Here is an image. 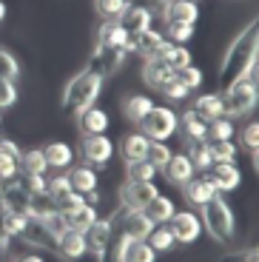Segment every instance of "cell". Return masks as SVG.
Listing matches in <instances>:
<instances>
[{"label":"cell","mask_w":259,"mask_h":262,"mask_svg":"<svg viewBox=\"0 0 259 262\" xmlns=\"http://www.w3.org/2000/svg\"><path fill=\"white\" fill-rule=\"evenodd\" d=\"M256 49H259V23L251 20L236 37L231 40V46L225 49L220 63V85L228 89L231 83L242 80L253 63H256Z\"/></svg>","instance_id":"6da1fadb"},{"label":"cell","mask_w":259,"mask_h":262,"mask_svg":"<svg viewBox=\"0 0 259 262\" xmlns=\"http://www.w3.org/2000/svg\"><path fill=\"white\" fill-rule=\"evenodd\" d=\"M103 92V77H97L94 72L83 69L80 74H74L63 89V112L69 114H80L85 108L94 105V100Z\"/></svg>","instance_id":"7a4b0ae2"},{"label":"cell","mask_w":259,"mask_h":262,"mask_svg":"<svg viewBox=\"0 0 259 262\" xmlns=\"http://www.w3.org/2000/svg\"><path fill=\"white\" fill-rule=\"evenodd\" d=\"M200 223H202V228H208V234L214 236L220 245L233 243V236H236V220H233V211L220 194L202 205Z\"/></svg>","instance_id":"3957f363"},{"label":"cell","mask_w":259,"mask_h":262,"mask_svg":"<svg viewBox=\"0 0 259 262\" xmlns=\"http://www.w3.org/2000/svg\"><path fill=\"white\" fill-rule=\"evenodd\" d=\"M222 114L225 117H240V114H248L256 105V83L248 77L231 83L228 89H222Z\"/></svg>","instance_id":"277c9868"},{"label":"cell","mask_w":259,"mask_h":262,"mask_svg":"<svg viewBox=\"0 0 259 262\" xmlns=\"http://www.w3.org/2000/svg\"><path fill=\"white\" fill-rule=\"evenodd\" d=\"M140 134L151 140V143H165L168 137H174V131L180 128L177 125V114L165 105H151V112L140 120Z\"/></svg>","instance_id":"5b68a950"},{"label":"cell","mask_w":259,"mask_h":262,"mask_svg":"<svg viewBox=\"0 0 259 262\" xmlns=\"http://www.w3.org/2000/svg\"><path fill=\"white\" fill-rule=\"evenodd\" d=\"M77 151L89 165H109V160L114 157V143L105 134H85L80 137Z\"/></svg>","instance_id":"8992f818"},{"label":"cell","mask_w":259,"mask_h":262,"mask_svg":"<svg viewBox=\"0 0 259 262\" xmlns=\"http://www.w3.org/2000/svg\"><path fill=\"white\" fill-rule=\"evenodd\" d=\"M125 60V49H114V46H97L94 43V52H91L89 57V72H94L97 77H109V74H114L120 66H123Z\"/></svg>","instance_id":"52a82bcc"},{"label":"cell","mask_w":259,"mask_h":262,"mask_svg":"<svg viewBox=\"0 0 259 262\" xmlns=\"http://www.w3.org/2000/svg\"><path fill=\"white\" fill-rule=\"evenodd\" d=\"M168 231L174 234V239L180 245H191L200 239L202 234V223H200V216L194 214V211H174L168 220Z\"/></svg>","instance_id":"ba28073f"},{"label":"cell","mask_w":259,"mask_h":262,"mask_svg":"<svg viewBox=\"0 0 259 262\" xmlns=\"http://www.w3.org/2000/svg\"><path fill=\"white\" fill-rule=\"evenodd\" d=\"M157 194H160V188L154 183H134V180H128L120 188V200H123L125 211H143Z\"/></svg>","instance_id":"9c48e42d"},{"label":"cell","mask_w":259,"mask_h":262,"mask_svg":"<svg viewBox=\"0 0 259 262\" xmlns=\"http://www.w3.org/2000/svg\"><path fill=\"white\" fill-rule=\"evenodd\" d=\"M151 20H154V14H151V9L145 6V3H128L125 12L117 17V23L123 26V32L128 34V37H137L140 32L151 29Z\"/></svg>","instance_id":"30bf717a"},{"label":"cell","mask_w":259,"mask_h":262,"mask_svg":"<svg viewBox=\"0 0 259 262\" xmlns=\"http://www.w3.org/2000/svg\"><path fill=\"white\" fill-rule=\"evenodd\" d=\"M20 243L32 245V248H46V251H52V254H57V236L46 228L40 220H34V216L26 220V228H23V234H20Z\"/></svg>","instance_id":"8fae6325"},{"label":"cell","mask_w":259,"mask_h":262,"mask_svg":"<svg viewBox=\"0 0 259 262\" xmlns=\"http://www.w3.org/2000/svg\"><path fill=\"white\" fill-rule=\"evenodd\" d=\"M109 243H111V220H94L85 231V248L97 256V262L105 259V251H109Z\"/></svg>","instance_id":"7c38bea8"},{"label":"cell","mask_w":259,"mask_h":262,"mask_svg":"<svg viewBox=\"0 0 259 262\" xmlns=\"http://www.w3.org/2000/svg\"><path fill=\"white\" fill-rule=\"evenodd\" d=\"M154 259H157V251L145 239H131V236L120 239L117 262H154Z\"/></svg>","instance_id":"4fadbf2b"},{"label":"cell","mask_w":259,"mask_h":262,"mask_svg":"<svg viewBox=\"0 0 259 262\" xmlns=\"http://www.w3.org/2000/svg\"><path fill=\"white\" fill-rule=\"evenodd\" d=\"M197 17H200V9H197L194 0H168L165 9H162V20L165 23H188V26H197Z\"/></svg>","instance_id":"5bb4252c"},{"label":"cell","mask_w":259,"mask_h":262,"mask_svg":"<svg viewBox=\"0 0 259 262\" xmlns=\"http://www.w3.org/2000/svg\"><path fill=\"white\" fill-rule=\"evenodd\" d=\"M182 194H185V203L188 205L202 208V205H205L208 200H214L220 191L214 188V183H211L208 177H191L185 185H182Z\"/></svg>","instance_id":"9a60e30c"},{"label":"cell","mask_w":259,"mask_h":262,"mask_svg":"<svg viewBox=\"0 0 259 262\" xmlns=\"http://www.w3.org/2000/svg\"><path fill=\"white\" fill-rule=\"evenodd\" d=\"M83 254H89L85 234L83 231H74V228H66L57 236V256H63V259H80Z\"/></svg>","instance_id":"2e32d148"},{"label":"cell","mask_w":259,"mask_h":262,"mask_svg":"<svg viewBox=\"0 0 259 262\" xmlns=\"http://www.w3.org/2000/svg\"><path fill=\"white\" fill-rule=\"evenodd\" d=\"M151 57L160 60V63H165L168 69H174V72H180V69L191 66V52H188L185 46H174V43H168V40H165V43H162Z\"/></svg>","instance_id":"e0dca14e"},{"label":"cell","mask_w":259,"mask_h":262,"mask_svg":"<svg viewBox=\"0 0 259 262\" xmlns=\"http://www.w3.org/2000/svg\"><path fill=\"white\" fill-rule=\"evenodd\" d=\"M208 180L214 183V188L220 194L222 191H236L242 183V171L236 168V163H220V165H214V174Z\"/></svg>","instance_id":"ac0fdd59"},{"label":"cell","mask_w":259,"mask_h":262,"mask_svg":"<svg viewBox=\"0 0 259 262\" xmlns=\"http://www.w3.org/2000/svg\"><path fill=\"white\" fill-rule=\"evenodd\" d=\"M97 46H114V49H125V54L131 52L128 49V34L123 32V26L117 20H105L103 26L97 29V37H94Z\"/></svg>","instance_id":"d6986e66"},{"label":"cell","mask_w":259,"mask_h":262,"mask_svg":"<svg viewBox=\"0 0 259 262\" xmlns=\"http://www.w3.org/2000/svg\"><path fill=\"white\" fill-rule=\"evenodd\" d=\"M77 125H80V137H85V134H105V128H109V114L103 112V108H85V112L77 114Z\"/></svg>","instance_id":"ffe728a7"},{"label":"cell","mask_w":259,"mask_h":262,"mask_svg":"<svg viewBox=\"0 0 259 262\" xmlns=\"http://www.w3.org/2000/svg\"><path fill=\"white\" fill-rule=\"evenodd\" d=\"M165 180L168 183H174V185H185L188 180L194 177L197 171H194V165H191V160L185 157V154H171V160L165 163Z\"/></svg>","instance_id":"44dd1931"},{"label":"cell","mask_w":259,"mask_h":262,"mask_svg":"<svg viewBox=\"0 0 259 262\" xmlns=\"http://www.w3.org/2000/svg\"><path fill=\"white\" fill-rule=\"evenodd\" d=\"M148 143L151 140L145 137V134H125V137L120 140V154H123L125 165L137 163V160H145V154H148Z\"/></svg>","instance_id":"7402d4cb"},{"label":"cell","mask_w":259,"mask_h":262,"mask_svg":"<svg viewBox=\"0 0 259 262\" xmlns=\"http://www.w3.org/2000/svg\"><path fill=\"white\" fill-rule=\"evenodd\" d=\"M143 80L151 85V89H157V92H160L165 83H171V80H174V69H168L165 63H160V60H154V57H145Z\"/></svg>","instance_id":"603a6c76"},{"label":"cell","mask_w":259,"mask_h":262,"mask_svg":"<svg viewBox=\"0 0 259 262\" xmlns=\"http://www.w3.org/2000/svg\"><path fill=\"white\" fill-rule=\"evenodd\" d=\"M177 125H182L188 143H208V123L202 117H197L194 108H188L182 117H177Z\"/></svg>","instance_id":"cb8c5ba5"},{"label":"cell","mask_w":259,"mask_h":262,"mask_svg":"<svg viewBox=\"0 0 259 262\" xmlns=\"http://www.w3.org/2000/svg\"><path fill=\"white\" fill-rule=\"evenodd\" d=\"M154 231V223L143 211H128L123 220V236H131V239H148V234Z\"/></svg>","instance_id":"d4e9b609"},{"label":"cell","mask_w":259,"mask_h":262,"mask_svg":"<svg viewBox=\"0 0 259 262\" xmlns=\"http://www.w3.org/2000/svg\"><path fill=\"white\" fill-rule=\"evenodd\" d=\"M20 154H23V151H20L12 140L0 137V180L14 177L20 171Z\"/></svg>","instance_id":"484cf974"},{"label":"cell","mask_w":259,"mask_h":262,"mask_svg":"<svg viewBox=\"0 0 259 262\" xmlns=\"http://www.w3.org/2000/svg\"><path fill=\"white\" fill-rule=\"evenodd\" d=\"M66 177L72 183V191H80V194L97 191V171H94V165H74Z\"/></svg>","instance_id":"4316f807"},{"label":"cell","mask_w":259,"mask_h":262,"mask_svg":"<svg viewBox=\"0 0 259 262\" xmlns=\"http://www.w3.org/2000/svg\"><path fill=\"white\" fill-rule=\"evenodd\" d=\"M162 43H165V37H162L160 32H154V29H145V32H140L137 37H128V49L137 54H143V57H151Z\"/></svg>","instance_id":"83f0119b"},{"label":"cell","mask_w":259,"mask_h":262,"mask_svg":"<svg viewBox=\"0 0 259 262\" xmlns=\"http://www.w3.org/2000/svg\"><path fill=\"white\" fill-rule=\"evenodd\" d=\"M63 214V223L66 228H74V231H89V225L97 220V211H94V205H80V208H72V211H60Z\"/></svg>","instance_id":"f1b7e54d"},{"label":"cell","mask_w":259,"mask_h":262,"mask_svg":"<svg viewBox=\"0 0 259 262\" xmlns=\"http://www.w3.org/2000/svg\"><path fill=\"white\" fill-rule=\"evenodd\" d=\"M43 157H46V165H49V168H69V165H72V160H74V148L72 145H66V143H49L43 148Z\"/></svg>","instance_id":"f546056e"},{"label":"cell","mask_w":259,"mask_h":262,"mask_svg":"<svg viewBox=\"0 0 259 262\" xmlns=\"http://www.w3.org/2000/svg\"><path fill=\"white\" fill-rule=\"evenodd\" d=\"M194 114L202 117L205 123H211V120H217V117H225V114H222V97L220 94H200L197 103H194Z\"/></svg>","instance_id":"4dcf8cb0"},{"label":"cell","mask_w":259,"mask_h":262,"mask_svg":"<svg viewBox=\"0 0 259 262\" xmlns=\"http://www.w3.org/2000/svg\"><path fill=\"white\" fill-rule=\"evenodd\" d=\"M208 151H211V163L220 165V163H236V154H240V145L233 140H208Z\"/></svg>","instance_id":"1f68e13d"},{"label":"cell","mask_w":259,"mask_h":262,"mask_svg":"<svg viewBox=\"0 0 259 262\" xmlns=\"http://www.w3.org/2000/svg\"><path fill=\"white\" fill-rule=\"evenodd\" d=\"M143 214L148 216L151 223H168L171 220V214H174V203H171L168 196H162V194H157L154 200H151L148 205H145L143 208Z\"/></svg>","instance_id":"d6a6232c"},{"label":"cell","mask_w":259,"mask_h":262,"mask_svg":"<svg viewBox=\"0 0 259 262\" xmlns=\"http://www.w3.org/2000/svg\"><path fill=\"white\" fill-rule=\"evenodd\" d=\"M20 171H23V174H34V177H43L46 171H49L46 157H43V148L23 151V154H20Z\"/></svg>","instance_id":"836d02e7"},{"label":"cell","mask_w":259,"mask_h":262,"mask_svg":"<svg viewBox=\"0 0 259 262\" xmlns=\"http://www.w3.org/2000/svg\"><path fill=\"white\" fill-rule=\"evenodd\" d=\"M151 105H154L151 97H145V94H131V97L123 103V114L131 120V123H140V120L151 112Z\"/></svg>","instance_id":"e575fe53"},{"label":"cell","mask_w":259,"mask_h":262,"mask_svg":"<svg viewBox=\"0 0 259 262\" xmlns=\"http://www.w3.org/2000/svg\"><path fill=\"white\" fill-rule=\"evenodd\" d=\"M188 160L194 165V171H208L211 168V151H208V143H188Z\"/></svg>","instance_id":"d590c367"},{"label":"cell","mask_w":259,"mask_h":262,"mask_svg":"<svg viewBox=\"0 0 259 262\" xmlns=\"http://www.w3.org/2000/svg\"><path fill=\"white\" fill-rule=\"evenodd\" d=\"M125 168H128V180H134V183H154L157 171H160V168H154L148 160H137V163H128Z\"/></svg>","instance_id":"8d00e7d4"},{"label":"cell","mask_w":259,"mask_h":262,"mask_svg":"<svg viewBox=\"0 0 259 262\" xmlns=\"http://www.w3.org/2000/svg\"><path fill=\"white\" fill-rule=\"evenodd\" d=\"M233 123L228 117H217V120H211V123H208V140H217V143H220V140H233Z\"/></svg>","instance_id":"74e56055"},{"label":"cell","mask_w":259,"mask_h":262,"mask_svg":"<svg viewBox=\"0 0 259 262\" xmlns=\"http://www.w3.org/2000/svg\"><path fill=\"white\" fill-rule=\"evenodd\" d=\"M125 6H128V0H94V9L103 20H117L125 12Z\"/></svg>","instance_id":"f35d334b"},{"label":"cell","mask_w":259,"mask_h":262,"mask_svg":"<svg viewBox=\"0 0 259 262\" xmlns=\"http://www.w3.org/2000/svg\"><path fill=\"white\" fill-rule=\"evenodd\" d=\"M162 37L168 40V43H174V46H182V43H188V40L194 37V26H188V23H168Z\"/></svg>","instance_id":"ab89813d"},{"label":"cell","mask_w":259,"mask_h":262,"mask_svg":"<svg viewBox=\"0 0 259 262\" xmlns=\"http://www.w3.org/2000/svg\"><path fill=\"white\" fill-rule=\"evenodd\" d=\"M145 243H148L151 248L160 254V251H171V248H174L177 239H174V234H171L168 228H154V231L148 234V239H145Z\"/></svg>","instance_id":"60d3db41"},{"label":"cell","mask_w":259,"mask_h":262,"mask_svg":"<svg viewBox=\"0 0 259 262\" xmlns=\"http://www.w3.org/2000/svg\"><path fill=\"white\" fill-rule=\"evenodd\" d=\"M171 154H174V151H171L165 143H148V154H145V160H148L154 168H165V163L171 160Z\"/></svg>","instance_id":"b9f144b4"},{"label":"cell","mask_w":259,"mask_h":262,"mask_svg":"<svg viewBox=\"0 0 259 262\" xmlns=\"http://www.w3.org/2000/svg\"><path fill=\"white\" fill-rule=\"evenodd\" d=\"M240 137H242V148H245L248 154L253 157V163H256V151H259V125L251 120V123H248L245 128H242Z\"/></svg>","instance_id":"7bdbcfd3"},{"label":"cell","mask_w":259,"mask_h":262,"mask_svg":"<svg viewBox=\"0 0 259 262\" xmlns=\"http://www.w3.org/2000/svg\"><path fill=\"white\" fill-rule=\"evenodd\" d=\"M20 74V63L12 52L0 49V80H17Z\"/></svg>","instance_id":"ee69618b"},{"label":"cell","mask_w":259,"mask_h":262,"mask_svg":"<svg viewBox=\"0 0 259 262\" xmlns=\"http://www.w3.org/2000/svg\"><path fill=\"white\" fill-rule=\"evenodd\" d=\"M174 77L185 85L188 92H194V89H200V85H202V72L197 69V66H185V69L174 72Z\"/></svg>","instance_id":"f6af8a7d"},{"label":"cell","mask_w":259,"mask_h":262,"mask_svg":"<svg viewBox=\"0 0 259 262\" xmlns=\"http://www.w3.org/2000/svg\"><path fill=\"white\" fill-rule=\"evenodd\" d=\"M69 191H72V183H69V177H66V174L54 177L52 183H46V194L52 196L54 203H60V200H63L66 194H69Z\"/></svg>","instance_id":"bcb514c9"},{"label":"cell","mask_w":259,"mask_h":262,"mask_svg":"<svg viewBox=\"0 0 259 262\" xmlns=\"http://www.w3.org/2000/svg\"><path fill=\"white\" fill-rule=\"evenodd\" d=\"M14 103H17V85H14V80H0V112L12 108Z\"/></svg>","instance_id":"7dc6e473"},{"label":"cell","mask_w":259,"mask_h":262,"mask_svg":"<svg viewBox=\"0 0 259 262\" xmlns=\"http://www.w3.org/2000/svg\"><path fill=\"white\" fill-rule=\"evenodd\" d=\"M220 262H259V251L253 248H236V251H228Z\"/></svg>","instance_id":"c3c4849f"},{"label":"cell","mask_w":259,"mask_h":262,"mask_svg":"<svg viewBox=\"0 0 259 262\" xmlns=\"http://www.w3.org/2000/svg\"><path fill=\"white\" fill-rule=\"evenodd\" d=\"M160 92L165 94V97H168V100H185L188 94H191V92H188V89H185V85H182V83H180V80H177V77L171 80V83H165V85H162Z\"/></svg>","instance_id":"681fc988"},{"label":"cell","mask_w":259,"mask_h":262,"mask_svg":"<svg viewBox=\"0 0 259 262\" xmlns=\"http://www.w3.org/2000/svg\"><path fill=\"white\" fill-rule=\"evenodd\" d=\"M80 205H85V194H80V191H69V194L57 203V208L60 211H72V208H80Z\"/></svg>","instance_id":"f907efd6"},{"label":"cell","mask_w":259,"mask_h":262,"mask_svg":"<svg viewBox=\"0 0 259 262\" xmlns=\"http://www.w3.org/2000/svg\"><path fill=\"white\" fill-rule=\"evenodd\" d=\"M40 223H43L46 228L52 231L54 236H60V234L66 231V223H63V214H60V211H54V214H49L46 220H40Z\"/></svg>","instance_id":"816d5d0a"},{"label":"cell","mask_w":259,"mask_h":262,"mask_svg":"<svg viewBox=\"0 0 259 262\" xmlns=\"http://www.w3.org/2000/svg\"><path fill=\"white\" fill-rule=\"evenodd\" d=\"M14 262H43V256H40L37 251H29V254H20V256H14Z\"/></svg>","instance_id":"f5cc1de1"},{"label":"cell","mask_w":259,"mask_h":262,"mask_svg":"<svg viewBox=\"0 0 259 262\" xmlns=\"http://www.w3.org/2000/svg\"><path fill=\"white\" fill-rule=\"evenodd\" d=\"M85 203L97 208V203H100V194H97V191H89V194H85Z\"/></svg>","instance_id":"db71d44e"},{"label":"cell","mask_w":259,"mask_h":262,"mask_svg":"<svg viewBox=\"0 0 259 262\" xmlns=\"http://www.w3.org/2000/svg\"><path fill=\"white\" fill-rule=\"evenodd\" d=\"M3 17H6V3L0 0V23H3Z\"/></svg>","instance_id":"11a10c76"},{"label":"cell","mask_w":259,"mask_h":262,"mask_svg":"<svg viewBox=\"0 0 259 262\" xmlns=\"http://www.w3.org/2000/svg\"><path fill=\"white\" fill-rule=\"evenodd\" d=\"M0 251H6V236L0 234Z\"/></svg>","instance_id":"9f6ffc18"},{"label":"cell","mask_w":259,"mask_h":262,"mask_svg":"<svg viewBox=\"0 0 259 262\" xmlns=\"http://www.w3.org/2000/svg\"><path fill=\"white\" fill-rule=\"evenodd\" d=\"M0 120H3V117H0Z\"/></svg>","instance_id":"6f0895ef"},{"label":"cell","mask_w":259,"mask_h":262,"mask_svg":"<svg viewBox=\"0 0 259 262\" xmlns=\"http://www.w3.org/2000/svg\"><path fill=\"white\" fill-rule=\"evenodd\" d=\"M194 3H197V0H194Z\"/></svg>","instance_id":"680465c9"}]
</instances>
